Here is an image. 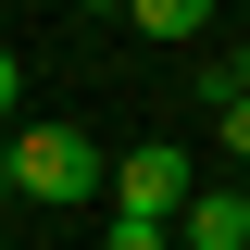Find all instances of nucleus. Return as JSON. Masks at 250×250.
I'll use <instances>...</instances> for the list:
<instances>
[{
  "instance_id": "f03ea898",
  "label": "nucleus",
  "mask_w": 250,
  "mask_h": 250,
  "mask_svg": "<svg viewBox=\"0 0 250 250\" xmlns=\"http://www.w3.org/2000/svg\"><path fill=\"white\" fill-rule=\"evenodd\" d=\"M100 188H113V213H163V225H175V200H188L200 175H188V150H175V138H138V150H125Z\"/></svg>"
},
{
  "instance_id": "f257e3e1",
  "label": "nucleus",
  "mask_w": 250,
  "mask_h": 250,
  "mask_svg": "<svg viewBox=\"0 0 250 250\" xmlns=\"http://www.w3.org/2000/svg\"><path fill=\"white\" fill-rule=\"evenodd\" d=\"M100 138H75V125H13V175L0 188H25V200H100Z\"/></svg>"
},
{
  "instance_id": "20e7f679",
  "label": "nucleus",
  "mask_w": 250,
  "mask_h": 250,
  "mask_svg": "<svg viewBox=\"0 0 250 250\" xmlns=\"http://www.w3.org/2000/svg\"><path fill=\"white\" fill-rule=\"evenodd\" d=\"M113 25H138V38H200V25H213V0H125Z\"/></svg>"
},
{
  "instance_id": "7ed1b4c3",
  "label": "nucleus",
  "mask_w": 250,
  "mask_h": 250,
  "mask_svg": "<svg viewBox=\"0 0 250 250\" xmlns=\"http://www.w3.org/2000/svg\"><path fill=\"white\" fill-rule=\"evenodd\" d=\"M175 238L188 250H250V200H238V188H188V200H175Z\"/></svg>"
},
{
  "instance_id": "1a4fd4ad",
  "label": "nucleus",
  "mask_w": 250,
  "mask_h": 250,
  "mask_svg": "<svg viewBox=\"0 0 250 250\" xmlns=\"http://www.w3.org/2000/svg\"><path fill=\"white\" fill-rule=\"evenodd\" d=\"M225 75H238V88H250V38H238V62H225Z\"/></svg>"
},
{
  "instance_id": "6e6552de",
  "label": "nucleus",
  "mask_w": 250,
  "mask_h": 250,
  "mask_svg": "<svg viewBox=\"0 0 250 250\" xmlns=\"http://www.w3.org/2000/svg\"><path fill=\"white\" fill-rule=\"evenodd\" d=\"M62 13H125V0H62Z\"/></svg>"
},
{
  "instance_id": "423d86ee",
  "label": "nucleus",
  "mask_w": 250,
  "mask_h": 250,
  "mask_svg": "<svg viewBox=\"0 0 250 250\" xmlns=\"http://www.w3.org/2000/svg\"><path fill=\"white\" fill-rule=\"evenodd\" d=\"M100 250H163V213H113V225H100Z\"/></svg>"
},
{
  "instance_id": "0eeeda50",
  "label": "nucleus",
  "mask_w": 250,
  "mask_h": 250,
  "mask_svg": "<svg viewBox=\"0 0 250 250\" xmlns=\"http://www.w3.org/2000/svg\"><path fill=\"white\" fill-rule=\"evenodd\" d=\"M13 100H25V62H13V50H0V125H13Z\"/></svg>"
},
{
  "instance_id": "39448f33",
  "label": "nucleus",
  "mask_w": 250,
  "mask_h": 250,
  "mask_svg": "<svg viewBox=\"0 0 250 250\" xmlns=\"http://www.w3.org/2000/svg\"><path fill=\"white\" fill-rule=\"evenodd\" d=\"M200 100H213V138H225V150L250 163V88H238V75L213 62V75H200Z\"/></svg>"
},
{
  "instance_id": "9d476101",
  "label": "nucleus",
  "mask_w": 250,
  "mask_h": 250,
  "mask_svg": "<svg viewBox=\"0 0 250 250\" xmlns=\"http://www.w3.org/2000/svg\"><path fill=\"white\" fill-rule=\"evenodd\" d=\"M0 175H13V125H0Z\"/></svg>"
},
{
  "instance_id": "9b49d317",
  "label": "nucleus",
  "mask_w": 250,
  "mask_h": 250,
  "mask_svg": "<svg viewBox=\"0 0 250 250\" xmlns=\"http://www.w3.org/2000/svg\"><path fill=\"white\" fill-rule=\"evenodd\" d=\"M238 200H250V175H238Z\"/></svg>"
}]
</instances>
